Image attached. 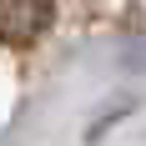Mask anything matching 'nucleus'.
<instances>
[{
    "mask_svg": "<svg viewBox=\"0 0 146 146\" xmlns=\"http://www.w3.org/2000/svg\"><path fill=\"white\" fill-rule=\"evenodd\" d=\"M50 25V0H0V45H30Z\"/></svg>",
    "mask_w": 146,
    "mask_h": 146,
    "instance_id": "f257e3e1",
    "label": "nucleus"
}]
</instances>
